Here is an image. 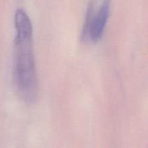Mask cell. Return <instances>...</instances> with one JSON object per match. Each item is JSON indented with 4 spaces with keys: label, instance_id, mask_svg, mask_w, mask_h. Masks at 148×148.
I'll return each mask as SVG.
<instances>
[{
    "label": "cell",
    "instance_id": "1",
    "mask_svg": "<svg viewBox=\"0 0 148 148\" xmlns=\"http://www.w3.org/2000/svg\"><path fill=\"white\" fill-rule=\"evenodd\" d=\"M16 36L14 40L13 80L19 96L26 102H33L38 96V78L33 41V27L25 10L14 14Z\"/></svg>",
    "mask_w": 148,
    "mask_h": 148
},
{
    "label": "cell",
    "instance_id": "2",
    "mask_svg": "<svg viewBox=\"0 0 148 148\" xmlns=\"http://www.w3.org/2000/svg\"><path fill=\"white\" fill-rule=\"evenodd\" d=\"M110 12V1L107 0L93 1L88 7L82 30L84 40L95 42L103 33Z\"/></svg>",
    "mask_w": 148,
    "mask_h": 148
}]
</instances>
